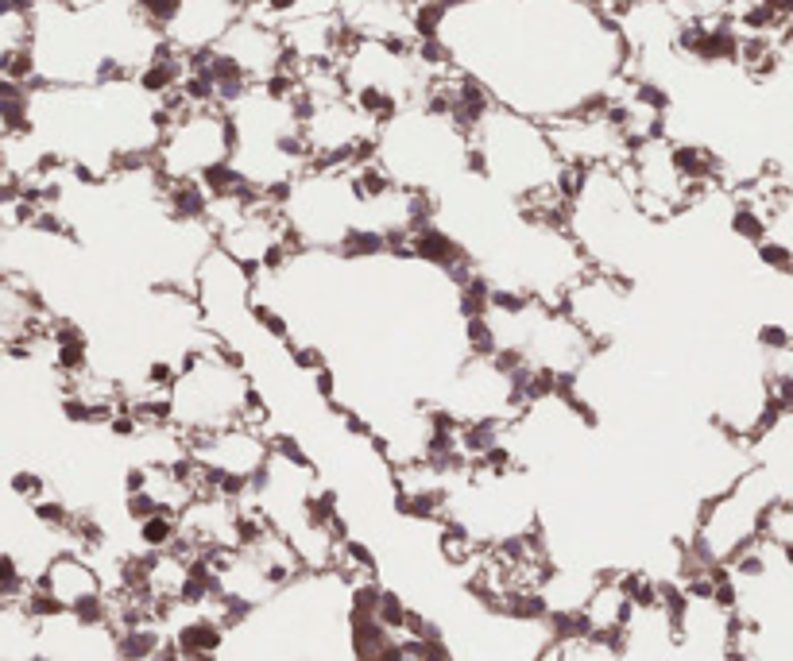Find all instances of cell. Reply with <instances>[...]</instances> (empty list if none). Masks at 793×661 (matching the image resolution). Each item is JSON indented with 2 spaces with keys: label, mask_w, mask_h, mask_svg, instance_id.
Wrapping results in <instances>:
<instances>
[{
  "label": "cell",
  "mask_w": 793,
  "mask_h": 661,
  "mask_svg": "<svg viewBox=\"0 0 793 661\" xmlns=\"http://www.w3.org/2000/svg\"><path fill=\"white\" fill-rule=\"evenodd\" d=\"M39 584H43L51 596H59L62 604H66V611L78 604V600H86V596H97V592H101L97 573L89 569L82 557H74V553L55 557V561L47 565V573L39 576Z\"/></svg>",
  "instance_id": "1"
},
{
  "label": "cell",
  "mask_w": 793,
  "mask_h": 661,
  "mask_svg": "<svg viewBox=\"0 0 793 661\" xmlns=\"http://www.w3.org/2000/svg\"><path fill=\"white\" fill-rule=\"evenodd\" d=\"M411 256L422 259V263H430V267H441V271H453V267L469 263L465 244H461L453 232L438 229V225L411 232Z\"/></svg>",
  "instance_id": "2"
},
{
  "label": "cell",
  "mask_w": 793,
  "mask_h": 661,
  "mask_svg": "<svg viewBox=\"0 0 793 661\" xmlns=\"http://www.w3.org/2000/svg\"><path fill=\"white\" fill-rule=\"evenodd\" d=\"M221 638H225V627L217 623V619H190V623H182L175 634V646L182 658H206V654H217V646H221Z\"/></svg>",
  "instance_id": "3"
},
{
  "label": "cell",
  "mask_w": 793,
  "mask_h": 661,
  "mask_svg": "<svg viewBox=\"0 0 793 661\" xmlns=\"http://www.w3.org/2000/svg\"><path fill=\"white\" fill-rule=\"evenodd\" d=\"M387 252V232L368 229V225H353L337 240V256L341 259H376Z\"/></svg>",
  "instance_id": "4"
},
{
  "label": "cell",
  "mask_w": 793,
  "mask_h": 661,
  "mask_svg": "<svg viewBox=\"0 0 793 661\" xmlns=\"http://www.w3.org/2000/svg\"><path fill=\"white\" fill-rule=\"evenodd\" d=\"M163 650V638L155 627H132L117 634V658L120 661H151Z\"/></svg>",
  "instance_id": "5"
},
{
  "label": "cell",
  "mask_w": 793,
  "mask_h": 661,
  "mask_svg": "<svg viewBox=\"0 0 793 661\" xmlns=\"http://www.w3.org/2000/svg\"><path fill=\"white\" fill-rule=\"evenodd\" d=\"M178 534H182V526H178L175 511H159V515H151L147 522H140V542H144L151 553L171 549L178 542Z\"/></svg>",
  "instance_id": "6"
},
{
  "label": "cell",
  "mask_w": 793,
  "mask_h": 661,
  "mask_svg": "<svg viewBox=\"0 0 793 661\" xmlns=\"http://www.w3.org/2000/svg\"><path fill=\"white\" fill-rule=\"evenodd\" d=\"M407 615H411V611H407V604H403L395 592H387V588H383L380 611H376V619H380L383 627H387L391 634H403V627H407Z\"/></svg>",
  "instance_id": "7"
},
{
  "label": "cell",
  "mask_w": 793,
  "mask_h": 661,
  "mask_svg": "<svg viewBox=\"0 0 793 661\" xmlns=\"http://www.w3.org/2000/svg\"><path fill=\"white\" fill-rule=\"evenodd\" d=\"M35 518L43 526H51V530H70V522H74V515L66 511V503H59V499H39L35 503Z\"/></svg>",
  "instance_id": "8"
},
{
  "label": "cell",
  "mask_w": 793,
  "mask_h": 661,
  "mask_svg": "<svg viewBox=\"0 0 793 661\" xmlns=\"http://www.w3.org/2000/svg\"><path fill=\"white\" fill-rule=\"evenodd\" d=\"M163 507H159V499L151 495V491H136V495H124V515L132 518V522H147L151 515H159Z\"/></svg>",
  "instance_id": "9"
},
{
  "label": "cell",
  "mask_w": 793,
  "mask_h": 661,
  "mask_svg": "<svg viewBox=\"0 0 793 661\" xmlns=\"http://www.w3.org/2000/svg\"><path fill=\"white\" fill-rule=\"evenodd\" d=\"M12 491L24 495V499H31V503H39V499H43V476H35V472H16V476H12Z\"/></svg>",
  "instance_id": "10"
}]
</instances>
